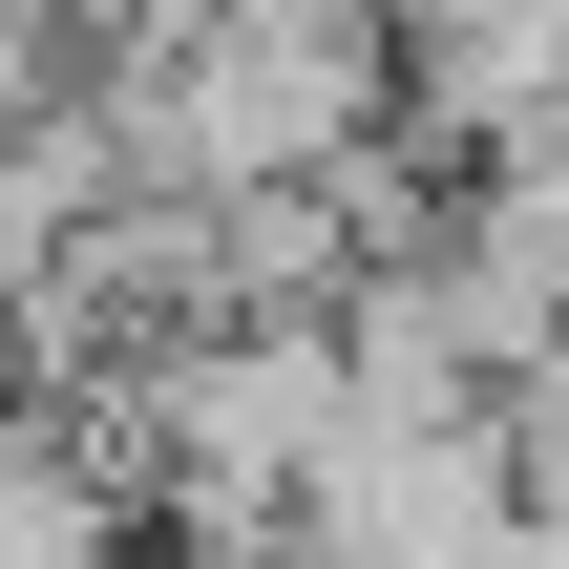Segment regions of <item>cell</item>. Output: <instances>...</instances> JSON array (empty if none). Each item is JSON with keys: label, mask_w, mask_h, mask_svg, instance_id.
I'll return each instance as SVG.
<instances>
[{"label": "cell", "mask_w": 569, "mask_h": 569, "mask_svg": "<svg viewBox=\"0 0 569 569\" xmlns=\"http://www.w3.org/2000/svg\"><path fill=\"white\" fill-rule=\"evenodd\" d=\"M0 569H127V507L63 443H21V422H0Z\"/></svg>", "instance_id": "obj_1"}]
</instances>
